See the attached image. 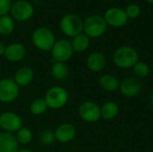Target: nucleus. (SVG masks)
<instances>
[{"mask_svg": "<svg viewBox=\"0 0 153 152\" xmlns=\"http://www.w3.org/2000/svg\"><path fill=\"white\" fill-rule=\"evenodd\" d=\"M113 61L118 68H133L134 65L139 61V54L134 47L129 46H123L115 51Z\"/></svg>", "mask_w": 153, "mask_h": 152, "instance_id": "nucleus-1", "label": "nucleus"}, {"mask_svg": "<svg viewBox=\"0 0 153 152\" xmlns=\"http://www.w3.org/2000/svg\"><path fill=\"white\" fill-rule=\"evenodd\" d=\"M31 41L34 47L41 51H51L56 40L54 32L47 27H38L31 35Z\"/></svg>", "mask_w": 153, "mask_h": 152, "instance_id": "nucleus-2", "label": "nucleus"}, {"mask_svg": "<svg viewBox=\"0 0 153 152\" xmlns=\"http://www.w3.org/2000/svg\"><path fill=\"white\" fill-rule=\"evenodd\" d=\"M108 29V24L103 16L92 14L83 21L82 32L90 39H97L104 35Z\"/></svg>", "mask_w": 153, "mask_h": 152, "instance_id": "nucleus-3", "label": "nucleus"}, {"mask_svg": "<svg viewBox=\"0 0 153 152\" xmlns=\"http://www.w3.org/2000/svg\"><path fill=\"white\" fill-rule=\"evenodd\" d=\"M67 90L61 86H53L48 90L45 94V100L48 108L58 110L63 108L68 102Z\"/></svg>", "mask_w": 153, "mask_h": 152, "instance_id": "nucleus-4", "label": "nucleus"}, {"mask_svg": "<svg viewBox=\"0 0 153 152\" xmlns=\"http://www.w3.org/2000/svg\"><path fill=\"white\" fill-rule=\"evenodd\" d=\"M62 32L67 37L74 38L80 33H82L83 22L74 13H67L64 15L59 22Z\"/></svg>", "mask_w": 153, "mask_h": 152, "instance_id": "nucleus-5", "label": "nucleus"}, {"mask_svg": "<svg viewBox=\"0 0 153 152\" xmlns=\"http://www.w3.org/2000/svg\"><path fill=\"white\" fill-rule=\"evenodd\" d=\"M20 93V87L13 78L0 79V102L8 104L15 101Z\"/></svg>", "mask_w": 153, "mask_h": 152, "instance_id": "nucleus-6", "label": "nucleus"}, {"mask_svg": "<svg viewBox=\"0 0 153 152\" xmlns=\"http://www.w3.org/2000/svg\"><path fill=\"white\" fill-rule=\"evenodd\" d=\"M50 52L53 60L55 62L60 63L67 62L68 60H70V58H72L74 55V50L71 42L65 39L56 40Z\"/></svg>", "mask_w": 153, "mask_h": 152, "instance_id": "nucleus-7", "label": "nucleus"}, {"mask_svg": "<svg viewBox=\"0 0 153 152\" xmlns=\"http://www.w3.org/2000/svg\"><path fill=\"white\" fill-rule=\"evenodd\" d=\"M10 13L13 20L18 22H26L32 17L34 13V7L29 1L18 0L13 3Z\"/></svg>", "mask_w": 153, "mask_h": 152, "instance_id": "nucleus-8", "label": "nucleus"}, {"mask_svg": "<svg viewBox=\"0 0 153 152\" xmlns=\"http://www.w3.org/2000/svg\"><path fill=\"white\" fill-rule=\"evenodd\" d=\"M78 113L80 117L86 123H96L101 118L100 108L97 103L91 100L82 102L78 108Z\"/></svg>", "mask_w": 153, "mask_h": 152, "instance_id": "nucleus-9", "label": "nucleus"}, {"mask_svg": "<svg viewBox=\"0 0 153 152\" xmlns=\"http://www.w3.org/2000/svg\"><path fill=\"white\" fill-rule=\"evenodd\" d=\"M21 127H22V119L18 114L12 111L0 114V128L3 132L14 133Z\"/></svg>", "mask_w": 153, "mask_h": 152, "instance_id": "nucleus-10", "label": "nucleus"}, {"mask_svg": "<svg viewBox=\"0 0 153 152\" xmlns=\"http://www.w3.org/2000/svg\"><path fill=\"white\" fill-rule=\"evenodd\" d=\"M103 18L108 25L114 28L125 26L129 20L125 10L118 7H110L107 9Z\"/></svg>", "mask_w": 153, "mask_h": 152, "instance_id": "nucleus-11", "label": "nucleus"}, {"mask_svg": "<svg viewBox=\"0 0 153 152\" xmlns=\"http://www.w3.org/2000/svg\"><path fill=\"white\" fill-rule=\"evenodd\" d=\"M119 90L126 97H135L142 90V82L136 77H127L120 82Z\"/></svg>", "mask_w": 153, "mask_h": 152, "instance_id": "nucleus-12", "label": "nucleus"}, {"mask_svg": "<svg viewBox=\"0 0 153 152\" xmlns=\"http://www.w3.org/2000/svg\"><path fill=\"white\" fill-rule=\"evenodd\" d=\"M56 141L60 143H68L74 140L76 136V128L70 123H63L59 125L54 131Z\"/></svg>", "mask_w": 153, "mask_h": 152, "instance_id": "nucleus-13", "label": "nucleus"}, {"mask_svg": "<svg viewBox=\"0 0 153 152\" xmlns=\"http://www.w3.org/2000/svg\"><path fill=\"white\" fill-rule=\"evenodd\" d=\"M26 56V47L22 43H11L5 47L4 54V58L12 63H17L22 61Z\"/></svg>", "mask_w": 153, "mask_h": 152, "instance_id": "nucleus-14", "label": "nucleus"}, {"mask_svg": "<svg viewBox=\"0 0 153 152\" xmlns=\"http://www.w3.org/2000/svg\"><path fill=\"white\" fill-rule=\"evenodd\" d=\"M34 71L29 66H22L18 68L13 75V81L19 87H26L34 80Z\"/></svg>", "mask_w": 153, "mask_h": 152, "instance_id": "nucleus-15", "label": "nucleus"}, {"mask_svg": "<svg viewBox=\"0 0 153 152\" xmlns=\"http://www.w3.org/2000/svg\"><path fill=\"white\" fill-rule=\"evenodd\" d=\"M106 63L107 59L105 55L99 51L91 53L86 60L88 69L93 73H99L102 71L106 66Z\"/></svg>", "mask_w": 153, "mask_h": 152, "instance_id": "nucleus-16", "label": "nucleus"}, {"mask_svg": "<svg viewBox=\"0 0 153 152\" xmlns=\"http://www.w3.org/2000/svg\"><path fill=\"white\" fill-rule=\"evenodd\" d=\"M19 150L20 144L13 133H0V152H18Z\"/></svg>", "mask_w": 153, "mask_h": 152, "instance_id": "nucleus-17", "label": "nucleus"}, {"mask_svg": "<svg viewBox=\"0 0 153 152\" xmlns=\"http://www.w3.org/2000/svg\"><path fill=\"white\" fill-rule=\"evenodd\" d=\"M99 84L102 90L108 92H113L119 89L120 82L116 76L112 74H104L100 76L99 80Z\"/></svg>", "mask_w": 153, "mask_h": 152, "instance_id": "nucleus-18", "label": "nucleus"}, {"mask_svg": "<svg viewBox=\"0 0 153 152\" xmlns=\"http://www.w3.org/2000/svg\"><path fill=\"white\" fill-rule=\"evenodd\" d=\"M119 113V107L114 101H107L100 108L101 117L105 120H112L117 116Z\"/></svg>", "mask_w": 153, "mask_h": 152, "instance_id": "nucleus-19", "label": "nucleus"}, {"mask_svg": "<svg viewBox=\"0 0 153 152\" xmlns=\"http://www.w3.org/2000/svg\"><path fill=\"white\" fill-rule=\"evenodd\" d=\"M71 44H72L74 52L82 53L86 51L90 46V38L82 32L74 37Z\"/></svg>", "mask_w": 153, "mask_h": 152, "instance_id": "nucleus-20", "label": "nucleus"}, {"mask_svg": "<svg viewBox=\"0 0 153 152\" xmlns=\"http://www.w3.org/2000/svg\"><path fill=\"white\" fill-rule=\"evenodd\" d=\"M51 74L56 81H65L69 75V68L65 63L55 62L51 67Z\"/></svg>", "mask_w": 153, "mask_h": 152, "instance_id": "nucleus-21", "label": "nucleus"}, {"mask_svg": "<svg viewBox=\"0 0 153 152\" xmlns=\"http://www.w3.org/2000/svg\"><path fill=\"white\" fill-rule=\"evenodd\" d=\"M48 109V107L47 105L45 99L43 98H37L33 99L30 105V112L33 116L43 115Z\"/></svg>", "mask_w": 153, "mask_h": 152, "instance_id": "nucleus-22", "label": "nucleus"}, {"mask_svg": "<svg viewBox=\"0 0 153 152\" xmlns=\"http://www.w3.org/2000/svg\"><path fill=\"white\" fill-rule=\"evenodd\" d=\"M14 30V21L10 15L0 16V35L8 36Z\"/></svg>", "mask_w": 153, "mask_h": 152, "instance_id": "nucleus-23", "label": "nucleus"}, {"mask_svg": "<svg viewBox=\"0 0 153 152\" xmlns=\"http://www.w3.org/2000/svg\"><path fill=\"white\" fill-rule=\"evenodd\" d=\"M15 138L20 145H27L29 144L33 138L32 132L28 127H21L16 133H15Z\"/></svg>", "mask_w": 153, "mask_h": 152, "instance_id": "nucleus-24", "label": "nucleus"}, {"mask_svg": "<svg viewBox=\"0 0 153 152\" xmlns=\"http://www.w3.org/2000/svg\"><path fill=\"white\" fill-rule=\"evenodd\" d=\"M133 71L136 78L143 79L146 78L150 74V66L147 63L143 61H138L133 67Z\"/></svg>", "mask_w": 153, "mask_h": 152, "instance_id": "nucleus-25", "label": "nucleus"}, {"mask_svg": "<svg viewBox=\"0 0 153 152\" xmlns=\"http://www.w3.org/2000/svg\"><path fill=\"white\" fill-rule=\"evenodd\" d=\"M39 142L44 146H50L56 142L55 133L49 129H45L41 131L39 134Z\"/></svg>", "mask_w": 153, "mask_h": 152, "instance_id": "nucleus-26", "label": "nucleus"}, {"mask_svg": "<svg viewBox=\"0 0 153 152\" xmlns=\"http://www.w3.org/2000/svg\"><path fill=\"white\" fill-rule=\"evenodd\" d=\"M128 19H136L141 14V7L137 4H130L125 10Z\"/></svg>", "mask_w": 153, "mask_h": 152, "instance_id": "nucleus-27", "label": "nucleus"}, {"mask_svg": "<svg viewBox=\"0 0 153 152\" xmlns=\"http://www.w3.org/2000/svg\"><path fill=\"white\" fill-rule=\"evenodd\" d=\"M12 0H0V16L7 15L12 7Z\"/></svg>", "mask_w": 153, "mask_h": 152, "instance_id": "nucleus-28", "label": "nucleus"}, {"mask_svg": "<svg viewBox=\"0 0 153 152\" xmlns=\"http://www.w3.org/2000/svg\"><path fill=\"white\" fill-rule=\"evenodd\" d=\"M5 47H6V46L3 42L0 41V56H4V51H5Z\"/></svg>", "mask_w": 153, "mask_h": 152, "instance_id": "nucleus-29", "label": "nucleus"}, {"mask_svg": "<svg viewBox=\"0 0 153 152\" xmlns=\"http://www.w3.org/2000/svg\"><path fill=\"white\" fill-rule=\"evenodd\" d=\"M18 152H34L30 149H27V148H23V149H20Z\"/></svg>", "mask_w": 153, "mask_h": 152, "instance_id": "nucleus-30", "label": "nucleus"}, {"mask_svg": "<svg viewBox=\"0 0 153 152\" xmlns=\"http://www.w3.org/2000/svg\"><path fill=\"white\" fill-rule=\"evenodd\" d=\"M150 101H151L152 105L153 106V90L152 92V94H151V97H150Z\"/></svg>", "mask_w": 153, "mask_h": 152, "instance_id": "nucleus-31", "label": "nucleus"}, {"mask_svg": "<svg viewBox=\"0 0 153 152\" xmlns=\"http://www.w3.org/2000/svg\"><path fill=\"white\" fill-rule=\"evenodd\" d=\"M146 2H148L149 4H153V0H145Z\"/></svg>", "mask_w": 153, "mask_h": 152, "instance_id": "nucleus-32", "label": "nucleus"}]
</instances>
